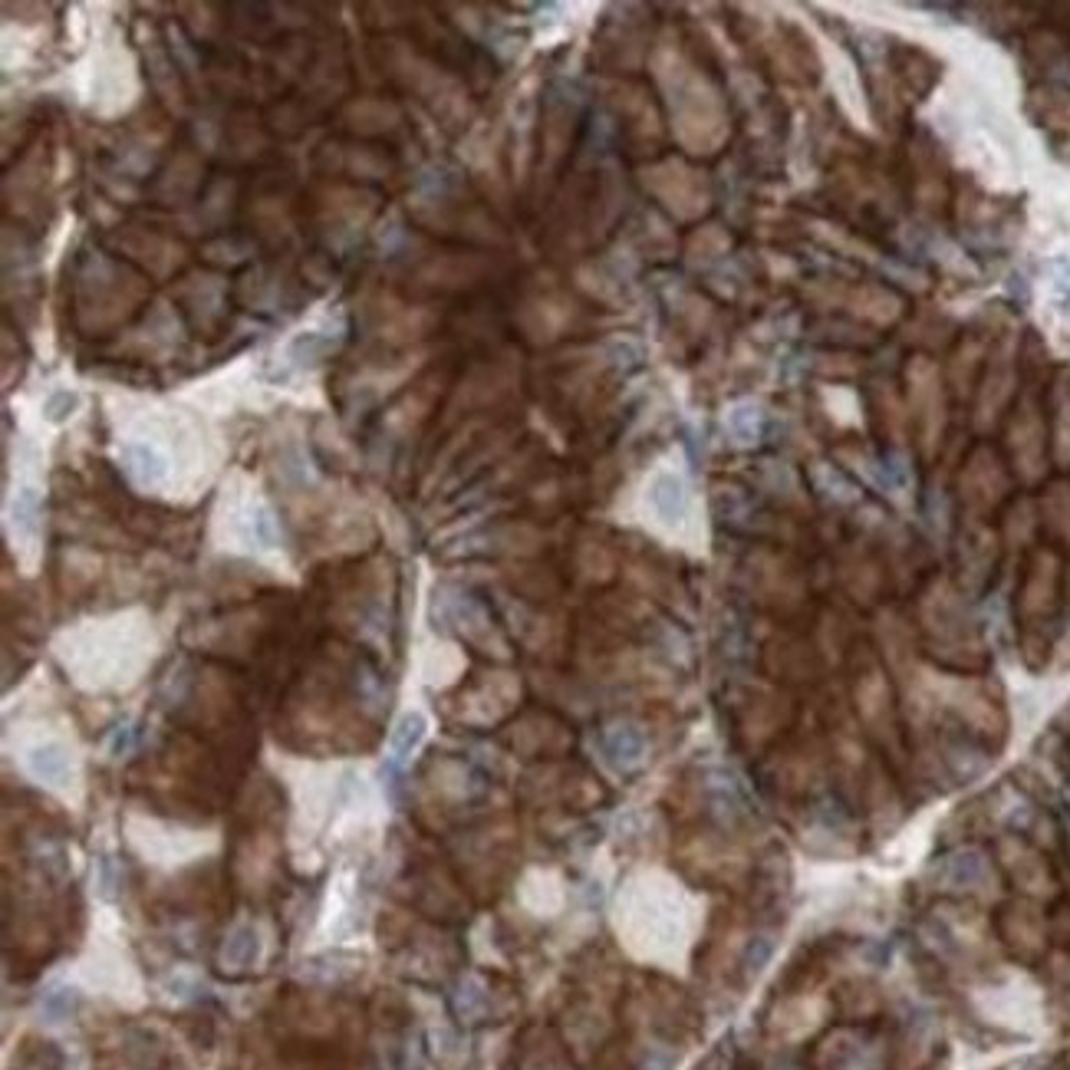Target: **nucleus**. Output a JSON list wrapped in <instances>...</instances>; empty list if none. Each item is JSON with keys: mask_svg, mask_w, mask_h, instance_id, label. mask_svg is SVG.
I'll return each mask as SVG.
<instances>
[{"mask_svg": "<svg viewBox=\"0 0 1070 1070\" xmlns=\"http://www.w3.org/2000/svg\"><path fill=\"white\" fill-rule=\"evenodd\" d=\"M422 738H425V718L419 712H405L396 722V728H392V738H389L392 754H396L399 761L409 758V754L422 745Z\"/></svg>", "mask_w": 1070, "mask_h": 1070, "instance_id": "obj_3", "label": "nucleus"}, {"mask_svg": "<svg viewBox=\"0 0 1070 1070\" xmlns=\"http://www.w3.org/2000/svg\"><path fill=\"white\" fill-rule=\"evenodd\" d=\"M37 508H40L37 494H33V491H20L17 501H14V521L30 531V527L37 524Z\"/></svg>", "mask_w": 1070, "mask_h": 1070, "instance_id": "obj_6", "label": "nucleus"}, {"mask_svg": "<svg viewBox=\"0 0 1070 1070\" xmlns=\"http://www.w3.org/2000/svg\"><path fill=\"white\" fill-rule=\"evenodd\" d=\"M251 540H254L257 547H274V544H277V524H274V517H270L267 508H257V511H254Z\"/></svg>", "mask_w": 1070, "mask_h": 1070, "instance_id": "obj_5", "label": "nucleus"}, {"mask_svg": "<svg viewBox=\"0 0 1070 1070\" xmlns=\"http://www.w3.org/2000/svg\"><path fill=\"white\" fill-rule=\"evenodd\" d=\"M27 764H30V771L37 774L40 781H47V784H60L63 777L70 774V754H66L63 745H53V741H50V745L33 748Z\"/></svg>", "mask_w": 1070, "mask_h": 1070, "instance_id": "obj_1", "label": "nucleus"}, {"mask_svg": "<svg viewBox=\"0 0 1070 1070\" xmlns=\"http://www.w3.org/2000/svg\"><path fill=\"white\" fill-rule=\"evenodd\" d=\"M73 1005H76V995H73L70 988L53 991V995L47 998V1015L56 1018V1021H60V1018H70V1015H73Z\"/></svg>", "mask_w": 1070, "mask_h": 1070, "instance_id": "obj_7", "label": "nucleus"}, {"mask_svg": "<svg viewBox=\"0 0 1070 1070\" xmlns=\"http://www.w3.org/2000/svg\"><path fill=\"white\" fill-rule=\"evenodd\" d=\"M257 949H261V942H257V929L254 926H238L228 936V942H224L221 962L228 968H251L254 959H257Z\"/></svg>", "mask_w": 1070, "mask_h": 1070, "instance_id": "obj_2", "label": "nucleus"}, {"mask_svg": "<svg viewBox=\"0 0 1070 1070\" xmlns=\"http://www.w3.org/2000/svg\"><path fill=\"white\" fill-rule=\"evenodd\" d=\"M126 455H129V468H132V475L139 478V481L149 484V481H159V478H165L168 465H165V455L159 452V448L135 442V445H129V452H126Z\"/></svg>", "mask_w": 1070, "mask_h": 1070, "instance_id": "obj_4", "label": "nucleus"}]
</instances>
